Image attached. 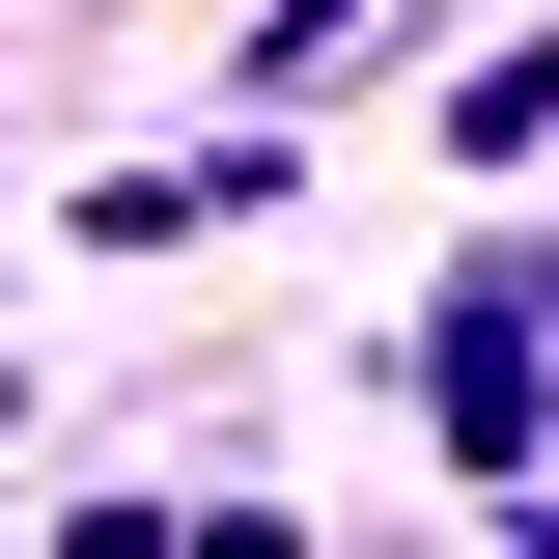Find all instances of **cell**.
Masks as SVG:
<instances>
[{
    "label": "cell",
    "mask_w": 559,
    "mask_h": 559,
    "mask_svg": "<svg viewBox=\"0 0 559 559\" xmlns=\"http://www.w3.org/2000/svg\"><path fill=\"white\" fill-rule=\"evenodd\" d=\"M419 392H448V448L503 476V448H532V308H448V364H419Z\"/></svg>",
    "instance_id": "6da1fadb"
}]
</instances>
